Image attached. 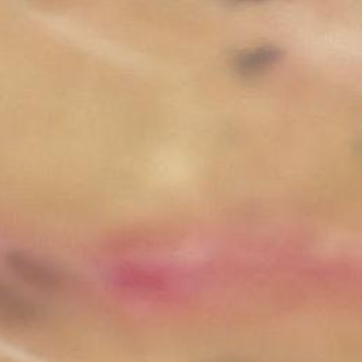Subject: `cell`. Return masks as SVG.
Listing matches in <instances>:
<instances>
[{"mask_svg":"<svg viewBox=\"0 0 362 362\" xmlns=\"http://www.w3.org/2000/svg\"><path fill=\"white\" fill-rule=\"evenodd\" d=\"M284 52L276 44H260L238 51L232 57V68L243 78H256L280 62Z\"/></svg>","mask_w":362,"mask_h":362,"instance_id":"cell-2","label":"cell"},{"mask_svg":"<svg viewBox=\"0 0 362 362\" xmlns=\"http://www.w3.org/2000/svg\"><path fill=\"white\" fill-rule=\"evenodd\" d=\"M4 263L13 274L28 286L41 291H59L65 286V276L51 263L23 250H10Z\"/></svg>","mask_w":362,"mask_h":362,"instance_id":"cell-1","label":"cell"},{"mask_svg":"<svg viewBox=\"0 0 362 362\" xmlns=\"http://www.w3.org/2000/svg\"><path fill=\"white\" fill-rule=\"evenodd\" d=\"M38 315L40 308L31 298L0 280V321L11 325H28Z\"/></svg>","mask_w":362,"mask_h":362,"instance_id":"cell-3","label":"cell"},{"mask_svg":"<svg viewBox=\"0 0 362 362\" xmlns=\"http://www.w3.org/2000/svg\"><path fill=\"white\" fill-rule=\"evenodd\" d=\"M249 1V0H247ZM250 1H264V0H250Z\"/></svg>","mask_w":362,"mask_h":362,"instance_id":"cell-5","label":"cell"},{"mask_svg":"<svg viewBox=\"0 0 362 362\" xmlns=\"http://www.w3.org/2000/svg\"><path fill=\"white\" fill-rule=\"evenodd\" d=\"M202 362H245V361H236V359H208Z\"/></svg>","mask_w":362,"mask_h":362,"instance_id":"cell-4","label":"cell"}]
</instances>
